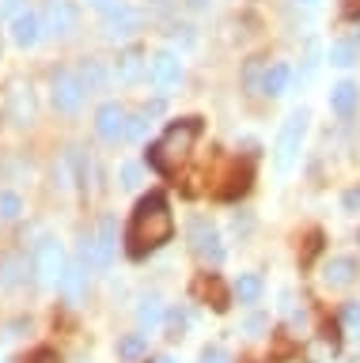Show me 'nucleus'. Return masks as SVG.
<instances>
[{"label":"nucleus","instance_id":"16","mask_svg":"<svg viewBox=\"0 0 360 363\" xmlns=\"http://www.w3.org/2000/svg\"><path fill=\"white\" fill-rule=\"evenodd\" d=\"M137 27H141V11L129 8V4L121 11H114V16H107V34H110V38H129Z\"/></svg>","mask_w":360,"mask_h":363},{"label":"nucleus","instance_id":"21","mask_svg":"<svg viewBox=\"0 0 360 363\" xmlns=\"http://www.w3.org/2000/svg\"><path fill=\"white\" fill-rule=\"evenodd\" d=\"M137 322H141V329H148V333L163 322V303L156 299V295H144V299H141V306H137Z\"/></svg>","mask_w":360,"mask_h":363},{"label":"nucleus","instance_id":"29","mask_svg":"<svg viewBox=\"0 0 360 363\" xmlns=\"http://www.w3.org/2000/svg\"><path fill=\"white\" fill-rule=\"evenodd\" d=\"M121 186H126V189H137V186H141V167H137V163H126V167H121Z\"/></svg>","mask_w":360,"mask_h":363},{"label":"nucleus","instance_id":"3","mask_svg":"<svg viewBox=\"0 0 360 363\" xmlns=\"http://www.w3.org/2000/svg\"><path fill=\"white\" fill-rule=\"evenodd\" d=\"M307 121H311L307 110H292L288 118H285V125H280L277 147H273V167H277V174H288V170L296 167L300 147H303V136H307Z\"/></svg>","mask_w":360,"mask_h":363},{"label":"nucleus","instance_id":"36","mask_svg":"<svg viewBox=\"0 0 360 363\" xmlns=\"http://www.w3.org/2000/svg\"><path fill=\"white\" fill-rule=\"evenodd\" d=\"M212 4V0H190V8H194V11H205Z\"/></svg>","mask_w":360,"mask_h":363},{"label":"nucleus","instance_id":"20","mask_svg":"<svg viewBox=\"0 0 360 363\" xmlns=\"http://www.w3.org/2000/svg\"><path fill=\"white\" fill-rule=\"evenodd\" d=\"M80 79H84V87H87V91H103V87L110 84V72L103 68V61L87 57V61L80 65Z\"/></svg>","mask_w":360,"mask_h":363},{"label":"nucleus","instance_id":"27","mask_svg":"<svg viewBox=\"0 0 360 363\" xmlns=\"http://www.w3.org/2000/svg\"><path fill=\"white\" fill-rule=\"evenodd\" d=\"M342 322H345V329H349V333H360V299L345 303V311H342Z\"/></svg>","mask_w":360,"mask_h":363},{"label":"nucleus","instance_id":"34","mask_svg":"<svg viewBox=\"0 0 360 363\" xmlns=\"http://www.w3.org/2000/svg\"><path fill=\"white\" fill-rule=\"evenodd\" d=\"M342 208H345V212H360V186L349 189L345 197H342Z\"/></svg>","mask_w":360,"mask_h":363},{"label":"nucleus","instance_id":"31","mask_svg":"<svg viewBox=\"0 0 360 363\" xmlns=\"http://www.w3.org/2000/svg\"><path fill=\"white\" fill-rule=\"evenodd\" d=\"M186 322H190L186 311H171V314H167V329H171V337H178V329H186Z\"/></svg>","mask_w":360,"mask_h":363},{"label":"nucleus","instance_id":"15","mask_svg":"<svg viewBox=\"0 0 360 363\" xmlns=\"http://www.w3.org/2000/svg\"><path fill=\"white\" fill-rule=\"evenodd\" d=\"M61 295L69 299V306H80L84 303V295H87V272H84V265H69V269H65Z\"/></svg>","mask_w":360,"mask_h":363},{"label":"nucleus","instance_id":"6","mask_svg":"<svg viewBox=\"0 0 360 363\" xmlns=\"http://www.w3.org/2000/svg\"><path fill=\"white\" fill-rule=\"evenodd\" d=\"M84 95H87V87H84L80 72H69V68H58V72H53L50 99H53V106H58L61 113H76L84 106Z\"/></svg>","mask_w":360,"mask_h":363},{"label":"nucleus","instance_id":"35","mask_svg":"<svg viewBox=\"0 0 360 363\" xmlns=\"http://www.w3.org/2000/svg\"><path fill=\"white\" fill-rule=\"evenodd\" d=\"M35 363H61V359L53 356V352H38V356H35Z\"/></svg>","mask_w":360,"mask_h":363},{"label":"nucleus","instance_id":"19","mask_svg":"<svg viewBox=\"0 0 360 363\" xmlns=\"http://www.w3.org/2000/svg\"><path fill=\"white\" fill-rule=\"evenodd\" d=\"M148 356V333H126L118 340V359L121 363H141Z\"/></svg>","mask_w":360,"mask_h":363},{"label":"nucleus","instance_id":"12","mask_svg":"<svg viewBox=\"0 0 360 363\" xmlns=\"http://www.w3.org/2000/svg\"><path fill=\"white\" fill-rule=\"evenodd\" d=\"M42 38V19L31 16V11H19V16L12 19V42L19 45V50H35Z\"/></svg>","mask_w":360,"mask_h":363},{"label":"nucleus","instance_id":"14","mask_svg":"<svg viewBox=\"0 0 360 363\" xmlns=\"http://www.w3.org/2000/svg\"><path fill=\"white\" fill-rule=\"evenodd\" d=\"M144 53L137 50V45H129L126 53H118V65H114V79L118 84H137V79L144 76Z\"/></svg>","mask_w":360,"mask_h":363},{"label":"nucleus","instance_id":"23","mask_svg":"<svg viewBox=\"0 0 360 363\" xmlns=\"http://www.w3.org/2000/svg\"><path fill=\"white\" fill-rule=\"evenodd\" d=\"M266 61L262 57H254V61H246V68H243V87L246 91H254V95H262V84H266Z\"/></svg>","mask_w":360,"mask_h":363},{"label":"nucleus","instance_id":"2","mask_svg":"<svg viewBox=\"0 0 360 363\" xmlns=\"http://www.w3.org/2000/svg\"><path fill=\"white\" fill-rule=\"evenodd\" d=\"M197 118H186V121H175L160 140L152 147V167L156 170H178L194 152V140H197Z\"/></svg>","mask_w":360,"mask_h":363},{"label":"nucleus","instance_id":"39","mask_svg":"<svg viewBox=\"0 0 360 363\" xmlns=\"http://www.w3.org/2000/svg\"><path fill=\"white\" fill-rule=\"evenodd\" d=\"M156 363H178L175 356H160V359H156Z\"/></svg>","mask_w":360,"mask_h":363},{"label":"nucleus","instance_id":"37","mask_svg":"<svg viewBox=\"0 0 360 363\" xmlns=\"http://www.w3.org/2000/svg\"><path fill=\"white\" fill-rule=\"evenodd\" d=\"M292 4H300V8H307V11H311V8H319V0H292Z\"/></svg>","mask_w":360,"mask_h":363},{"label":"nucleus","instance_id":"8","mask_svg":"<svg viewBox=\"0 0 360 363\" xmlns=\"http://www.w3.org/2000/svg\"><path fill=\"white\" fill-rule=\"evenodd\" d=\"M148 79H152V87L156 91H175L178 84H182V61H178V53H171V50H160L148 61Z\"/></svg>","mask_w":360,"mask_h":363},{"label":"nucleus","instance_id":"9","mask_svg":"<svg viewBox=\"0 0 360 363\" xmlns=\"http://www.w3.org/2000/svg\"><path fill=\"white\" fill-rule=\"evenodd\" d=\"M95 129H99V136H103V140L121 144V140L129 136V110L121 106V102H107V106H99Z\"/></svg>","mask_w":360,"mask_h":363},{"label":"nucleus","instance_id":"28","mask_svg":"<svg viewBox=\"0 0 360 363\" xmlns=\"http://www.w3.org/2000/svg\"><path fill=\"white\" fill-rule=\"evenodd\" d=\"M201 363H231V356H228V348H220V345H209L205 352H201Z\"/></svg>","mask_w":360,"mask_h":363},{"label":"nucleus","instance_id":"1","mask_svg":"<svg viewBox=\"0 0 360 363\" xmlns=\"http://www.w3.org/2000/svg\"><path fill=\"white\" fill-rule=\"evenodd\" d=\"M171 231H175L171 208H167L163 197L152 193V197H144L137 204V212H133V220H129V254L141 257V254H148V250L163 246L167 238H171Z\"/></svg>","mask_w":360,"mask_h":363},{"label":"nucleus","instance_id":"11","mask_svg":"<svg viewBox=\"0 0 360 363\" xmlns=\"http://www.w3.org/2000/svg\"><path fill=\"white\" fill-rule=\"evenodd\" d=\"M356 272H360V265H356L353 254H337V257H330L322 265V284L334 288V291H342V288H349V284L356 280Z\"/></svg>","mask_w":360,"mask_h":363},{"label":"nucleus","instance_id":"7","mask_svg":"<svg viewBox=\"0 0 360 363\" xmlns=\"http://www.w3.org/2000/svg\"><path fill=\"white\" fill-rule=\"evenodd\" d=\"M190 250H194L205 265H220L224 261V238L217 231V223L205 220V216L190 220Z\"/></svg>","mask_w":360,"mask_h":363},{"label":"nucleus","instance_id":"26","mask_svg":"<svg viewBox=\"0 0 360 363\" xmlns=\"http://www.w3.org/2000/svg\"><path fill=\"white\" fill-rule=\"evenodd\" d=\"M156 113V106L152 110H137V113H129V136L126 140H141L144 136V129H148V118Z\"/></svg>","mask_w":360,"mask_h":363},{"label":"nucleus","instance_id":"22","mask_svg":"<svg viewBox=\"0 0 360 363\" xmlns=\"http://www.w3.org/2000/svg\"><path fill=\"white\" fill-rule=\"evenodd\" d=\"M258 295H262V277H258V272H243V277L235 280V299L239 303H258Z\"/></svg>","mask_w":360,"mask_h":363},{"label":"nucleus","instance_id":"32","mask_svg":"<svg viewBox=\"0 0 360 363\" xmlns=\"http://www.w3.org/2000/svg\"><path fill=\"white\" fill-rule=\"evenodd\" d=\"M266 325H269V318H266V314H251V318H246V322H243V329H246V333H251V337H258V333H262Z\"/></svg>","mask_w":360,"mask_h":363},{"label":"nucleus","instance_id":"30","mask_svg":"<svg viewBox=\"0 0 360 363\" xmlns=\"http://www.w3.org/2000/svg\"><path fill=\"white\" fill-rule=\"evenodd\" d=\"M95 11H103V16H114V11H121L126 8V0H87Z\"/></svg>","mask_w":360,"mask_h":363},{"label":"nucleus","instance_id":"13","mask_svg":"<svg viewBox=\"0 0 360 363\" xmlns=\"http://www.w3.org/2000/svg\"><path fill=\"white\" fill-rule=\"evenodd\" d=\"M8 118H12L16 125H31L35 121V99H31V87L16 84L12 91H8Z\"/></svg>","mask_w":360,"mask_h":363},{"label":"nucleus","instance_id":"33","mask_svg":"<svg viewBox=\"0 0 360 363\" xmlns=\"http://www.w3.org/2000/svg\"><path fill=\"white\" fill-rule=\"evenodd\" d=\"M27 0H0V16H8V19H16L19 11H23Z\"/></svg>","mask_w":360,"mask_h":363},{"label":"nucleus","instance_id":"17","mask_svg":"<svg viewBox=\"0 0 360 363\" xmlns=\"http://www.w3.org/2000/svg\"><path fill=\"white\" fill-rule=\"evenodd\" d=\"M360 102V87L353 84V79H342V84L330 87V110L334 113H353Z\"/></svg>","mask_w":360,"mask_h":363},{"label":"nucleus","instance_id":"38","mask_svg":"<svg viewBox=\"0 0 360 363\" xmlns=\"http://www.w3.org/2000/svg\"><path fill=\"white\" fill-rule=\"evenodd\" d=\"M345 8L349 11H360V0H345Z\"/></svg>","mask_w":360,"mask_h":363},{"label":"nucleus","instance_id":"18","mask_svg":"<svg viewBox=\"0 0 360 363\" xmlns=\"http://www.w3.org/2000/svg\"><path fill=\"white\" fill-rule=\"evenodd\" d=\"M288 84H292V68H288L285 61H277V65H269V68H266L262 95H269V99H280V95L288 91Z\"/></svg>","mask_w":360,"mask_h":363},{"label":"nucleus","instance_id":"4","mask_svg":"<svg viewBox=\"0 0 360 363\" xmlns=\"http://www.w3.org/2000/svg\"><path fill=\"white\" fill-rule=\"evenodd\" d=\"M114 261V223L103 220L95 227V235H87L80 242V265L84 269H110Z\"/></svg>","mask_w":360,"mask_h":363},{"label":"nucleus","instance_id":"25","mask_svg":"<svg viewBox=\"0 0 360 363\" xmlns=\"http://www.w3.org/2000/svg\"><path fill=\"white\" fill-rule=\"evenodd\" d=\"M19 212H23V201H19V193L0 189V223H12V220H19Z\"/></svg>","mask_w":360,"mask_h":363},{"label":"nucleus","instance_id":"5","mask_svg":"<svg viewBox=\"0 0 360 363\" xmlns=\"http://www.w3.org/2000/svg\"><path fill=\"white\" fill-rule=\"evenodd\" d=\"M69 269L65 261V250L58 238H42L38 250H35V272H38V284L42 288H61V277Z\"/></svg>","mask_w":360,"mask_h":363},{"label":"nucleus","instance_id":"24","mask_svg":"<svg viewBox=\"0 0 360 363\" xmlns=\"http://www.w3.org/2000/svg\"><path fill=\"white\" fill-rule=\"evenodd\" d=\"M326 61L334 68H353L356 65V45L353 42H334L330 50H326Z\"/></svg>","mask_w":360,"mask_h":363},{"label":"nucleus","instance_id":"10","mask_svg":"<svg viewBox=\"0 0 360 363\" xmlns=\"http://www.w3.org/2000/svg\"><path fill=\"white\" fill-rule=\"evenodd\" d=\"M76 19H80L76 0H46V8H42V30L58 34V38L76 30Z\"/></svg>","mask_w":360,"mask_h":363},{"label":"nucleus","instance_id":"41","mask_svg":"<svg viewBox=\"0 0 360 363\" xmlns=\"http://www.w3.org/2000/svg\"><path fill=\"white\" fill-rule=\"evenodd\" d=\"M356 38H360V27H356Z\"/></svg>","mask_w":360,"mask_h":363},{"label":"nucleus","instance_id":"40","mask_svg":"<svg viewBox=\"0 0 360 363\" xmlns=\"http://www.w3.org/2000/svg\"><path fill=\"white\" fill-rule=\"evenodd\" d=\"M356 345H360V333H356Z\"/></svg>","mask_w":360,"mask_h":363}]
</instances>
